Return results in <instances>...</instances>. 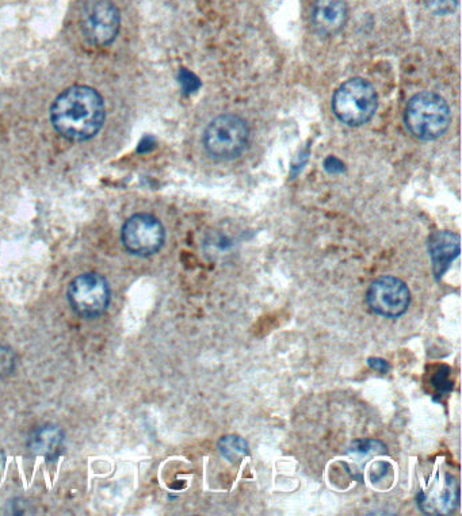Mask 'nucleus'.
Returning a JSON list of instances; mask_svg holds the SVG:
<instances>
[{
	"instance_id": "8",
	"label": "nucleus",
	"mask_w": 462,
	"mask_h": 516,
	"mask_svg": "<svg viewBox=\"0 0 462 516\" xmlns=\"http://www.w3.org/2000/svg\"><path fill=\"white\" fill-rule=\"evenodd\" d=\"M84 34L94 44L110 45L118 36L121 26L120 11L110 0H90L82 14Z\"/></svg>"
},
{
	"instance_id": "10",
	"label": "nucleus",
	"mask_w": 462,
	"mask_h": 516,
	"mask_svg": "<svg viewBox=\"0 0 462 516\" xmlns=\"http://www.w3.org/2000/svg\"><path fill=\"white\" fill-rule=\"evenodd\" d=\"M349 7L346 0H316L312 10V25L322 36H334L345 28Z\"/></svg>"
},
{
	"instance_id": "15",
	"label": "nucleus",
	"mask_w": 462,
	"mask_h": 516,
	"mask_svg": "<svg viewBox=\"0 0 462 516\" xmlns=\"http://www.w3.org/2000/svg\"><path fill=\"white\" fill-rule=\"evenodd\" d=\"M17 366V355L9 346H0V380L10 377Z\"/></svg>"
},
{
	"instance_id": "17",
	"label": "nucleus",
	"mask_w": 462,
	"mask_h": 516,
	"mask_svg": "<svg viewBox=\"0 0 462 516\" xmlns=\"http://www.w3.org/2000/svg\"><path fill=\"white\" fill-rule=\"evenodd\" d=\"M425 2L433 13L439 15L453 13L457 7V0H425Z\"/></svg>"
},
{
	"instance_id": "1",
	"label": "nucleus",
	"mask_w": 462,
	"mask_h": 516,
	"mask_svg": "<svg viewBox=\"0 0 462 516\" xmlns=\"http://www.w3.org/2000/svg\"><path fill=\"white\" fill-rule=\"evenodd\" d=\"M53 128L72 141L93 139L105 122L102 97L89 86H72L51 107Z\"/></svg>"
},
{
	"instance_id": "7",
	"label": "nucleus",
	"mask_w": 462,
	"mask_h": 516,
	"mask_svg": "<svg viewBox=\"0 0 462 516\" xmlns=\"http://www.w3.org/2000/svg\"><path fill=\"white\" fill-rule=\"evenodd\" d=\"M411 304V292L406 282L392 275L374 279L366 292V305L374 315L399 319Z\"/></svg>"
},
{
	"instance_id": "2",
	"label": "nucleus",
	"mask_w": 462,
	"mask_h": 516,
	"mask_svg": "<svg viewBox=\"0 0 462 516\" xmlns=\"http://www.w3.org/2000/svg\"><path fill=\"white\" fill-rule=\"evenodd\" d=\"M404 122L408 132L416 139L433 141L441 139L448 132L452 112L441 95L425 91L414 95L407 103Z\"/></svg>"
},
{
	"instance_id": "12",
	"label": "nucleus",
	"mask_w": 462,
	"mask_h": 516,
	"mask_svg": "<svg viewBox=\"0 0 462 516\" xmlns=\"http://www.w3.org/2000/svg\"><path fill=\"white\" fill-rule=\"evenodd\" d=\"M66 443V433L57 424L47 423L37 427L30 434L28 449L37 457H44L47 460H56L63 453Z\"/></svg>"
},
{
	"instance_id": "3",
	"label": "nucleus",
	"mask_w": 462,
	"mask_h": 516,
	"mask_svg": "<svg viewBox=\"0 0 462 516\" xmlns=\"http://www.w3.org/2000/svg\"><path fill=\"white\" fill-rule=\"evenodd\" d=\"M378 97L373 84L362 78L343 83L332 97V112L343 124L361 126L377 112Z\"/></svg>"
},
{
	"instance_id": "14",
	"label": "nucleus",
	"mask_w": 462,
	"mask_h": 516,
	"mask_svg": "<svg viewBox=\"0 0 462 516\" xmlns=\"http://www.w3.org/2000/svg\"><path fill=\"white\" fill-rule=\"evenodd\" d=\"M349 453L358 454V456H368L370 453L387 454L388 449L384 443L373 441V439H360V441L353 442Z\"/></svg>"
},
{
	"instance_id": "11",
	"label": "nucleus",
	"mask_w": 462,
	"mask_h": 516,
	"mask_svg": "<svg viewBox=\"0 0 462 516\" xmlns=\"http://www.w3.org/2000/svg\"><path fill=\"white\" fill-rule=\"evenodd\" d=\"M429 255L433 273L441 281L454 259L460 255V236L450 231H438L429 239Z\"/></svg>"
},
{
	"instance_id": "18",
	"label": "nucleus",
	"mask_w": 462,
	"mask_h": 516,
	"mask_svg": "<svg viewBox=\"0 0 462 516\" xmlns=\"http://www.w3.org/2000/svg\"><path fill=\"white\" fill-rule=\"evenodd\" d=\"M366 363H368L370 369L376 370L378 373L387 374L389 370H391V363L385 361L383 358L372 357L369 358Z\"/></svg>"
},
{
	"instance_id": "6",
	"label": "nucleus",
	"mask_w": 462,
	"mask_h": 516,
	"mask_svg": "<svg viewBox=\"0 0 462 516\" xmlns=\"http://www.w3.org/2000/svg\"><path fill=\"white\" fill-rule=\"evenodd\" d=\"M166 231L155 216L147 213L133 214L121 228V242L129 254L148 258L163 247Z\"/></svg>"
},
{
	"instance_id": "16",
	"label": "nucleus",
	"mask_w": 462,
	"mask_h": 516,
	"mask_svg": "<svg viewBox=\"0 0 462 516\" xmlns=\"http://www.w3.org/2000/svg\"><path fill=\"white\" fill-rule=\"evenodd\" d=\"M431 384L434 385L435 391L438 393H448L453 389V382L450 380V370L448 366L439 368L438 372L434 374Z\"/></svg>"
},
{
	"instance_id": "9",
	"label": "nucleus",
	"mask_w": 462,
	"mask_h": 516,
	"mask_svg": "<svg viewBox=\"0 0 462 516\" xmlns=\"http://www.w3.org/2000/svg\"><path fill=\"white\" fill-rule=\"evenodd\" d=\"M418 506L420 510L431 515H446L453 512L460 504V488L453 476L446 475L442 480H435L430 492L418 493Z\"/></svg>"
},
{
	"instance_id": "4",
	"label": "nucleus",
	"mask_w": 462,
	"mask_h": 516,
	"mask_svg": "<svg viewBox=\"0 0 462 516\" xmlns=\"http://www.w3.org/2000/svg\"><path fill=\"white\" fill-rule=\"evenodd\" d=\"M250 140V129L243 118L223 114L209 122L204 132V147L212 158L231 160L242 155Z\"/></svg>"
},
{
	"instance_id": "5",
	"label": "nucleus",
	"mask_w": 462,
	"mask_h": 516,
	"mask_svg": "<svg viewBox=\"0 0 462 516\" xmlns=\"http://www.w3.org/2000/svg\"><path fill=\"white\" fill-rule=\"evenodd\" d=\"M68 304L83 319H97L108 311L112 289L108 279L98 273L80 274L68 285Z\"/></svg>"
},
{
	"instance_id": "13",
	"label": "nucleus",
	"mask_w": 462,
	"mask_h": 516,
	"mask_svg": "<svg viewBox=\"0 0 462 516\" xmlns=\"http://www.w3.org/2000/svg\"><path fill=\"white\" fill-rule=\"evenodd\" d=\"M217 449H219L221 456L225 460L232 462V464H236V462L243 460L244 457L250 456V447H248L246 439L235 434L225 435V437L220 438L219 443H217Z\"/></svg>"
}]
</instances>
